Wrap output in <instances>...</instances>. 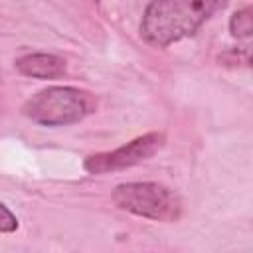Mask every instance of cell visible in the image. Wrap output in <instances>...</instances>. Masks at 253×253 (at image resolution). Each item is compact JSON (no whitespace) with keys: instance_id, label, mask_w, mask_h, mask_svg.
<instances>
[{"instance_id":"cell-1","label":"cell","mask_w":253,"mask_h":253,"mask_svg":"<svg viewBox=\"0 0 253 253\" xmlns=\"http://www.w3.org/2000/svg\"><path fill=\"white\" fill-rule=\"evenodd\" d=\"M225 2L217 0H160L144 8L140 38L154 47H168L194 36Z\"/></svg>"},{"instance_id":"cell-2","label":"cell","mask_w":253,"mask_h":253,"mask_svg":"<svg viewBox=\"0 0 253 253\" xmlns=\"http://www.w3.org/2000/svg\"><path fill=\"white\" fill-rule=\"evenodd\" d=\"M95 109L97 99L91 91L69 85H51L34 93L22 105V115L43 126H65L83 121L93 115Z\"/></svg>"},{"instance_id":"cell-3","label":"cell","mask_w":253,"mask_h":253,"mask_svg":"<svg viewBox=\"0 0 253 253\" xmlns=\"http://www.w3.org/2000/svg\"><path fill=\"white\" fill-rule=\"evenodd\" d=\"M113 204L132 215L164 223L178 221L184 211L180 194L158 182H123L113 190Z\"/></svg>"},{"instance_id":"cell-4","label":"cell","mask_w":253,"mask_h":253,"mask_svg":"<svg viewBox=\"0 0 253 253\" xmlns=\"http://www.w3.org/2000/svg\"><path fill=\"white\" fill-rule=\"evenodd\" d=\"M164 144H166L164 132H158V130L146 132V134H140V136L132 138L130 142H126L115 150L89 154L83 160V170L87 174H93V176L109 174V172H117V170H126V168H132V166L152 158L156 152L162 150Z\"/></svg>"},{"instance_id":"cell-5","label":"cell","mask_w":253,"mask_h":253,"mask_svg":"<svg viewBox=\"0 0 253 253\" xmlns=\"http://www.w3.org/2000/svg\"><path fill=\"white\" fill-rule=\"evenodd\" d=\"M16 69L34 79H57L65 73L67 63L53 53H26L16 59Z\"/></svg>"},{"instance_id":"cell-6","label":"cell","mask_w":253,"mask_h":253,"mask_svg":"<svg viewBox=\"0 0 253 253\" xmlns=\"http://www.w3.org/2000/svg\"><path fill=\"white\" fill-rule=\"evenodd\" d=\"M229 30H231V36L237 38V40H243V38H249L251 32H253V22H251V6H245L241 10H237L231 20H229Z\"/></svg>"},{"instance_id":"cell-7","label":"cell","mask_w":253,"mask_h":253,"mask_svg":"<svg viewBox=\"0 0 253 253\" xmlns=\"http://www.w3.org/2000/svg\"><path fill=\"white\" fill-rule=\"evenodd\" d=\"M18 229V217L12 210L0 202V233H14Z\"/></svg>"}]
</instances>
